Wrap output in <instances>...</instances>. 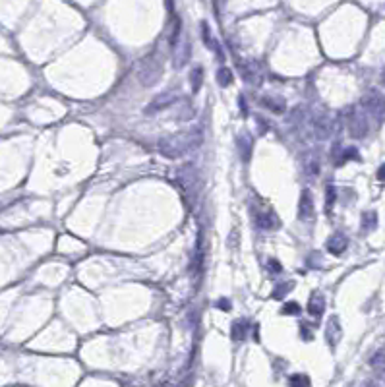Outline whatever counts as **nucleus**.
Returning <instances> with one entry per match:
<instances>
[{
    "mask_svg": "<svg viewBox=\"0 0 385 387\" xmlns=\"http://www.w3.org/2000/svg\"><path fill=\"white\" fill-rule=\"evenodd\" d=\"M190 138L192 136H176V138H169V140H163L161 142V153H165L167 157H178V155H182L184 151H186V147H190L192 145V142H190Z\"/></svg>",
    "mask_w": 385,
    "mask_h": 387,
    "instance_id": "f257e3e1",
    "label": "nucleus"
},
{
    "mask_svg": "<svg viewBox=\"0 0 385 387\" xmlns=\"http://www.w3.org/2000/svg\"><path fill=\"white\" fill-rule=\"evenodd\" d=\"M175 101H176L175 95H159V97H155V99L145 107V114H155V113H159V111L171 107Z\"/></svg>",
    "mask_w": 385,
    "mask_h": 387,
    "instance_id": "f03ea898",
    "label": "nucleus"
},
{
    "mask_svg": "<svg viewBox=\"0 0 385 387\" xmlns=\"http://www.w3.org/2000/svg\"><path fill=\"white\" fill-rule=\"evenodd\" d=\"M325 312V300L321 294H312V298L308 300V314L312 318H321V314Z\"/></svg>",
    "mask_w": 385,
    "mask_h": 387,
    "instance_id": "7ed1b4c3",
    "label": "nucleus"
},
{
    "mask_svg": "<svg viewBox=\"0 0 385 387\" xmlns=\"http://www.w3.org/2000/svg\"><path fill=\"white\" fill-rule=\"evenodd\" d=\"M261 107L269 109V111L275 113V114H283L285 109H287V103H285V99H281V97H263V99H261Z\"/></svg>",
    "mask_w": 385,
    "mask_h": 387,
    "instance_id": "20e7f679",
    "label": "nucleus"
},
{
    "mask_svg": "<svg viewBox=\"0 0 385 387\" xmlns=\"http://www.w3.org/2000/svg\"><path fill=\"white\" fill-rule=\"evenodd\" d=\"M347 238L343 236V234H335V236H331L329 238V242H327V250L331 252V254H343L345 252V248H347Z\"/></svg>",
    "mask_w": 385,
    "mask_h": 387,
    "instance_id": "39448f33",
    "label": "nucleus"
},
{
    "mask_svg": "<svg viewBox=\"0 0 385 387\" xmlns=\"http://www.w3.org/2000/svg\"><path fill=\"white\" fill-rule=\"evenodd\" d=\"M312 211H314V207H312V195H310V192H304L302 197H300V211H298V215H300V219H308V217H312Z\"/></svg>",
    "mask_w": 385,
    "mask_h": 387,
    "instance_id": "423d86ee",
    "label": "nucleus"
},
{
    "mask_svg": "<svg viewBox=\"0 0 385 387\" xmlns=\"http://www.w3.org/2000/svg\"><path fill=\"white\" fill-rule=\"evenodd\" d=\"M257 225L263 226V228H277L279 226V219L273 211H267L265 215H259L257 217Z\"/></svg>",
    "mask_w": 385,
    "mask_h": 387,
    "instance_id": "0eeeda50",
    "label": "nucleus"
},
{
    "mask_svg": "<svg viewBox=\"0 0 385 387\" xmlns=\"http://www.w3.org/2000/svg\"><path fill=\"white\" fill-rule=\"evenodd\" d=\"M217 81H219L223 87L230 85V83H232V72H230L228 68H221V70L217 72Z\"/></svg>",
    "mask_w": 385,
    "mask_h": 387,
    "instance_id": "6e6552de",
    "label": "nucleus"
},
{
    "mask_svg": "<svg viewBox=\"0 0 385 387\" xmlns=\"http://www.w3.org/2000/svg\"><path fill=\"white\" fill-rule=\"evenodd\" d=\"M201 80H203V68L201 66H195L192 70V89L197 93L199 87H201Z\"/></svg>",
    "mask_w": 385,
    "mask_h": 387,
    "instance_id": "1a4fd4ad",
    "label": "nucleus"
},
{
    "mask_svg": "<svg viewBox=\"0 0 385 387\" xmlns=\"http://www.w3.org/2000/svg\"><path fill=\"white\" fill-rule=\"evenodd\" d=\"M244 337H246V322H236V323L232 325V339L240 341V339H244Z\"/></svg>",
    "mask_w": 385,
    "mask_h": 387,
    "instance_id": "9d476101",
    "label": "nucleus"
},
{
    "mask_svg": "<svg viewBox=\"0 0 385 387\" xmlns=\"http://www.w3.org/2000/svg\"><path fill=\"white\" fill-rule=\"evenodd\" d=\"M289 384H290V387H308L310 386V380L306 376H302V374H296V376H292L289 380Z\"/></svg>",
    "mask_w": 385,
    "mask_h": 387,
    "instance_id": "9b49d317",
    "label": "nucleus"
},
{
    "mask_svg": "<svg viewBox=\"0 0 385 387\" xmlns=\"http://www.w3.org/2000/svg\"><path fill=\"white\" fill-rule=\"evenodd\" d=\"M281 312H283L285 316H298V314H300V306H298L296 302H289V304L283 306Z\"/></svg>",
    "mask_w": 385,
    "mask_h": 387,
    "instance_id": "f8f14e48",
    "label": "nucleus"
},
{
    "mask_svg": "<svg viewBox=\"0 0 385 387\" xmlns=\"http://www.w3.org/2000/svg\"><path fill=\"white\" fill-rule=\"evenodd\" d=\"M333 201H335V188L329 186V188H327V201H325V203H327V209L333 207Z\"/></svg>",
    "mask_w": 385,
    "mask_h": 387,
    "instance_id": "ddd939ff",
    "label": "nucleus"
},
{
    "mask_svg": "<svg viewBox=\"0 0 385 387\" xmlns=\"http://www.w3.org/2000/svg\"><path fill=\"white\" fill-rule=\"evenodd\" d=\"M269 269L279 273V271H281V265H279V261H273V259H271V261H269Z\"/></svg>",
    "mask_w": 385,
    "mask_h": 387,
    "instance_id": "4468645a",
    "label": "nucleus"
},
{
    "mask_svg": "<svg viewBox=\"0 0 385 387\" xmlns=\"http://www.w3.org/2000/svg\"><path fill=\"white\" fill-rule=\"evenodd\" d=\"M378 178H380V180H385V165L382 167V169H380V173H378Z\"/></svg>",
    "mask_w": 385,
    "mask_h": 387,
    "instance_id": "2eb2a0df",
    "label": "nucleus"
},
{
    "mask_svg": "<svg viewBox=\"0 0 385 387\" xmlns=\"http://www.w3.org/2000/svg\"><path fill=\"white\" fill-rule=\"evenodd\" d=\"M221 308H225V310H228V308H230V304H228V302H221Z\"/></svg>",
    "mask_w": 385,
    "mask_h": 387,
    "instance_id": "dca6fc26",
    "label": "nucleus"
}]
</instances>
